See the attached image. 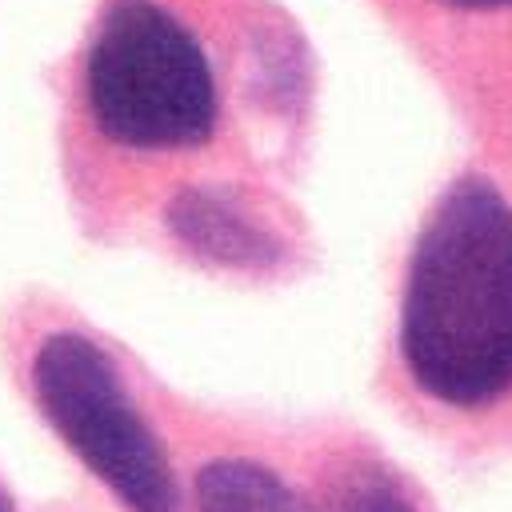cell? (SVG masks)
Here are the masks:
<instances>
[{"instance_id": "6da1fadb", "label": "cell", "mask_w": 512, "mask_h": 512, "mask_svg": "<svg viewBox=\"0 0 512 512\" xmlns=\"http://www.w3.org/2000/svg\"><path fill=\"white\" fill-rule=\"evenodd\" d=\"M204 0H96L64 72L72 160H152L220 128V56Z\"/></svg>"}, {"instance_id": "7a4b0ae2", "label": "cell", "mask_w": 512, "mask_h": 512, "mask_svg": "<svg viewBox=\"0 0 512 512\" xmlns=\"http://www.w3.org/2000/svg\"><path fill=\"white\" fill-rule=\"evenodd\" d=\"M400 360L424 396L452 408L512 392V204L484 176L456 180L412 244Z\"/></svg>"}, {"instance_id": "3957f363", "label": "cell", "mask_w": 512, "mask_h": 512, "mask_svg": "<svg viewBox=\"0 0 512 512\" xmlns=\"http://www.w3.org/2000/svg\"><path fill=\"white\" fill-rule=\"evenodd\" d=\"M8 356L44 428L124 512H184L168 448L104 340L76 320L20 312L8 324Z\"/></svg>"}, {"instance_id": "277c9868", "label": "cell", "mask_w": 512, "mask_h": 512, "mask_svg": "<svg viewBox=\"0 0 512 512\" xmlns=\"http://www.w3.org/2000/svg\"><path fill=\"white\" fill-rule=\"evenodd\" d=\"M168 236L196 260L216 268H272L284 256L280 236L228 188L188 184L164 200Z\"/></svg>"}, {"instance_id": "5b68a950", "label": "cell", "mask_w": 512, "mask_h": 512, "mask_svg": "<svg viewBox=\"0 0 512 512\" xmlns=\"http://www.w3.org/2000/svg\"><path fill=\"white\" fill-rule=\"evenodd\" d=\"M196 512H308L304 500L264 464L244 456H216L196 472Z\"/></svg>"}, {"instance_id": "8992f818", "label": "cell", "mask_w": 512, "mask_h": 512, "mask_svg": "<svg viewBox=\"0 0 512 512\" xmlns=\"http://www.w3.org/2000/svg\"><path fill=\"white\" fill-rule=\"evenodd\" d=\"M312 512H420L408 488L380 464H348L320 496Z\"/></svg>"}, {"instance_id": "52a82bcc", "label": "cell", "mask_w": 512, "mask_h": 512, "mask_svg": "<svg viewBox=\"0 0 512 512\" xmlns=\"http://www.w3.org/2000/svg\"><path fill=\"white\" fill-rule=\"evenodd\" d=\"M0 512H28L24 504H20V496L12 492V484L0 476Z\"/></svg>"}, {"instance_id": "ba28073f", "label": "cell", "mask_w": 512, "mask_h": 512, "mask_svg": "<svg viewBox=\"0 0 512 512\" xmlns=\"http://www.w3.org/2000/svg\"><path fill=\"white\" fill-rule=\"evenodd\" d=\"M444 4H456V8H504L512 0H444Z\"/></svg>"}]
</instances>
